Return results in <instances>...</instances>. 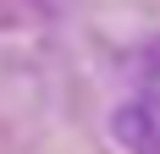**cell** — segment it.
<instances>
[{"mask_svg":"<svg viewBox=\"0 0 160 154\" xmlns=\"http://www.w3.org/2000/svg\"><path fill=\"white\" fill-rule=\"evenodd\" d=\"M44 6H55V0H44Z\"/></svg>","mask_w":160,"mask_h":154,"instance_id":"cell-1","label":"cell"}]
</instances>
